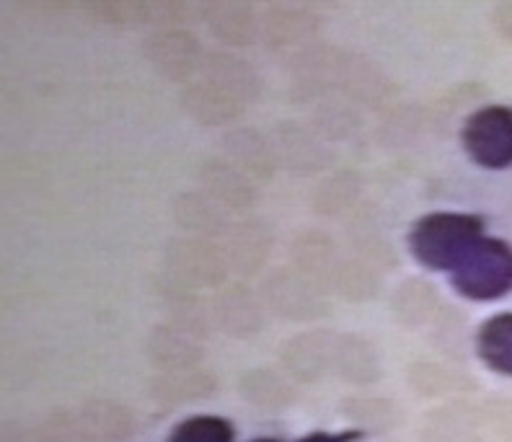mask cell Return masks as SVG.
Segmentation results:
<instances>
[{"label":"cell","instance_id":"9a60e30c","mask_svg":"<svg viewBox=\"0 0 512 442\" xmlns=\"http://www.w3.org/2000/svg\"><path fill=\"white\" fill-rule=\"evenodd\" d=\"M355 435H331V432H311V435L300 437L298 442H352Z\"/></svg>","mask_w":512,"mask_h":442},{"label":"cell","instance_id":"7a4b0ae2","mask_svg":"<svg viewBox=\"0 0 512 442\" xmlns=\"http://www.w3.org/2000/svg\"><path fill=\"white\" fill-rule=\"evenodd\" d=\"M450 280L463 298L481 303L502 298L512 290V246L481 236L453 267Z\"/></svg>","mask_w":512,"mask_h":442},{"label":"cell","instance_id":"3957f363","mask_svg":"<svg viewBox=\"0 0 512 442\" xmlns=\"http://www.w3.org/2000/svg\"><path fill=\"white\" fill-rule=\"evenodd\" d=\"M463 148L481 169L502 171L512 166V109L481 106L463 125Z\"/></svg>","mask_w":512,"mask_h":442},{"label":"cell","instance_id":"2e32d148","mask_svg":"<svg viewBox=\"0 0 512 442\" xmlns=\"http://www.w3.org/2000/svg\"><path fill=\"white\" fill-rule=\"evenodd\" d=\"M494 19H497V26H500L502 32L512 37V3L497 8V16H494Z\"/></svg>","mask_w":512,"mask_h":442},{"label":"cell","instance_id":"4fadbf2b","mask_svg":"<svg viewBox=\"0 0 512 442\" xmlns=\"http://www.w3.org/2000/svg\"><path fill=\"white\" fill-rule=\"evenodd\" d=\"M481 427L497 442H512V399H489L479 406Z\"/></svg>","mask_w":512,"mask_h":442},{"label":"cell","instance_id":"8fae6325","mask_svg":"<svg viewBox=\"0 0 512 442\" xmlns=\"http://www.w3.org/2000/svg\"><path fill=\"white\" fill-rule=\"evenodd\" d=\"M331 360H337L339 373L344 378L355 380V383H363V380H373L378 368H375L373 355L368 352L363 342H357V339H347L339 349L331 352Z\"/></svg>","mask_w":512,"mask_h":442},{"label":"cell","instance_id":"5b68a950","mask_svg":"<svg viewBox=\"0 0 512 442\" xmlns=\"http://www.w3.org/2000/svg\"><path fill=\"white\" fill-rule=\"evenodd\" d=\"M476 347L487 368L512 378V313H497L484 321L476 337Z\"/></svg>","mask_w":512,"mask_h":442},{"label":"cell","instance_id":"30bf717a","mask_svg":"<svg viewBox=\"0 0 512 442\" xmlns=\"http://www.w3.org/2000/svg\"><path fill=\"white\" fill-rule=\"evenodd\" d=\"M246 399L262 406H285L293 401V388L280 380L277 375L259 370V373H249L246 380L241 383Z\"/></svg>","mask_w":512,"mask_h":442},{"label":"cell","instance_id":"7c38bea8","mask_svg":"<svg viewBox=\"0 0 512 442\" xmlns=\"http://www.w3.org/2000/svg\"><path fill=\"white\" fill-rule=\"evenodd\" d=\"M34 435H37V442H96L91 432L83 427L81 419H73L63 411L50 414L34 430Z\"/></svg>","mask_w":512,"mask_h":442},{"label":"cell","instance_id":"9c48e42d","mask_svg":"<svg viewBox=\"0 0 512 442\" xmlns=\"http://www.w3.org/2000/svg\"><path fill=\"white\" fill-rule=\"evenodd\" d=\"M236 432L233 424L223 417L202 414V417H189L171 430L169 442H233Z\"/></svg>","mask_w":512,"mask_h":442},{"label":"cell","instance_id":"277c9868","mask_svg":"<svg viewBox=\"0 0 512 442\" xmlns=\"http://www.w3.org/2000/svg\"><path fill=\"white\" fill-rule=\"evenodd\" d=\"M476 427H481L479 406L469 401H450L430 411L419 432L425 442H466L474 437Z\"/></svg>","mask_w":512,"mask_h":442},{"label":"cell","instance_id":"52a82bcc","mask_svg":"<svg viewBox=\"0 0 512 442\" xmlns=\"http://www.w3.org/2000/svg\"><path fill=\"white\" fill-rule=\"evenodd\" d=\"M329 360L331 352L324 347L321 339H295L285 349V362L295 373V378L300 380L319 378Z\"/></svg>","mask_w":512,"mask_h":442},{"label":"cell","instance_id":"5bb4252c","mask_svg":"<svg viewBox=\"0 0 512 442\" xmlns=\"http://www.w3.org/2000/svg\"><path fill=\"white\" fill-rule=\"evenodd\" d=\"M412 386L417 388L419 393H425V396H440V393H448L456 388V380L453 375L445 373L440 368H419L412 373Z\"/></svg>","mask_w":512,"mask_h":442},{"label":"cell","instance_id":"ba28073f","mask_svg":"<svg viewBox=\"0 0 512 442\" xmlns=\"http://www.w3.org/2000/svg\"><path fill=\"white\" fill-rule=\"evenodd\" d=\"M176 254L187 256V264H176V274L200 285L220 280L218 251L207 249L205 243H176Z\"/></svg>","mask_w":512,"mask_h":442},{"label":"cell","instance_id":"d6986e66","mask_svg":"<svg viewBox=\"0 0 512 442\" xmlns=\"http://www.w3.org/2000/svg\"><path fill=\"white\" fill-rule=\"evenodd\" d=\"M466 442H492V440H484V437H471V440H466Z\"/></svg>","mask_w":512,"mask_h":442},{"label":"cell","instance_id":"8992f818","mask_svg":"<svg viewBox=\"0 0 512 442\" xmlns=\"http://www.w3.org/2000/svg\"><path fill=\"white\" fill-rule=\"evenodd\" d=\"M81 422L94 440L122 442L135 430V419L122 404L114 401H91L83 406Z\"/></svg>","mask_w":512,"mask_h":442},{"label":"cell","instance_id":"ac0fdd59","mask_svg":"<svg viewBox=\"0 0 512 442\" xmlns=\"http://www.w3.org/2000/svg\"><path fill=\"white\" fill-rule=\"evenodd\" d=\"M251 442H280V440H275V437H256V440Z\"/></svg>","mask_w":512,"mask_h":442},{"label":"cell","instance_id":"e0dca14e","mask_svg":"<svg viewBox=\"0 0 512 442\" xmlns=\"http://www.w3.org/2000/svg\"><path fill=\"white\" fill-rule=\"evenodd\" d=\"M3 442H37V435H34V432H26V430H19V427H13L11 432H6Z\"/></svg>","mask_w":512,"mask_h":442},{"label":"cell","instance_id":"6da1fadb","mask_svg":"<svg viewBox=\"0 0 512 442\" xmlns=\"http://www.w3.org/2000/svg\"><path fill=\"white\" fill-rule=\"evenodd\" d=\"M484 236V220L469 212H430L414 223L409 249L422 267L453 272L463 254Z\"/></svg>","mask_w":512,"mask_h":442}]
</instances>
